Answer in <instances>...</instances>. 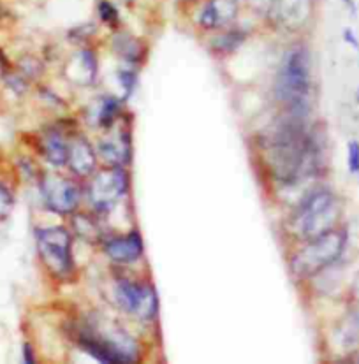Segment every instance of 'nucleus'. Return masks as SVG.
Masks as SVG:
<instances>
[{
  "label": "nucleus",
  "mask_w": 359,
  "mask_h": 364,
  "mask_svg": "<svg viewBox=\"0 0 359 364\" xmlns=\"http://www.w3.org/2000/svg\"><path fill=\"white\" fill-rule=\"evenodd\" d=\"M76 343L102 363H132L136 359V343L120 329L83 326L77 329Z\"/></svg>",
  "instance_id": "7ed1b4c3"
},
{
  "label": "nucleus",
  "mask_w": 359,
  "mask_h": 364,
  "mask_svg": "<svg viewBox=\"0 0 359 364\" xmlns=\"http://www.w3.org/2000/svg\"><path fill=\"white\" fill-rule=\"evenodd\" d=\"M114 299L122 310L141 321H150L157 314V296L150 285L122 278L114 285Z\"/></svg>",
  "instance_id": "0eeeda50"
},
{
  "label": "nucleus",
  "mask_w": 359,
  "mask_h": 364,
  "mask_svg": "<svg viewBox=\"0 0 359 364\" xmlns=\"http://www.w3.org/2000/svg\"><path fill=\"white\" fill-rule=\"evenodd\" d=\"M338 220V199L329 191L314 192L303 200L292 218V231L303 240H314L335 229Z\"/></svg>",
  "instance_id": "39448f33"
},
{
  "label": "nucleus",
  "mask_w": 359,
  "mask_h": 364,
  "mask_svg": "<svg viewBox=\"0 0 359 364\" xmlns=\"http://www.w3.org/2000/svg\"><path fill=\"white\" fill-rule=\"evenodd\" d=\"M316 0H269L268 16L284 31H299L312 18Z\"/></svg>",
  "instance_id": "1a4fd4ad"
},
{
  "label": "nucleus",
  "mask_w": 359,
  "mask_h": 364,
  "mask_svg": "<svg viewBox=\"0 0 359 364\" xmlns=\"http://www.w3.org/2000/svg\"><path fill=\"white\" fill-rule=\"evenodd\" d=\"M0 187H2V185H0Z\"/></svg>",
  "instance_id": "a878e982"
},
{
  "label": "nucleus",
  "mask_w": 359,
  "mask_h": 364,
  "mask_svg": "<svg viewBox=\"0 0 359 364\" xmlns=\"http://www.w3.org/2000/svg\"><path fill=\"white\" fill-rule=\"evenodd\" d=\"M97 13H99V18L108 25H117L118 18H120L118 9L114 7V4L109 2V0H101V2L97 4Z\"/></svg>",
  "instance_id": "6ab92c4d"
},
{
  "label": "nucleus",
  "mask_w": 359,
  "mask_h": 364,
  "mask_svg": "<svg viewBox=\"0 0 359 364\" xmlns=\"http://www.w3.org/2000/svg\"><path fill=\"white\" fill-rule=\"evenodd\" d=\"M127 173L118 166L95 174L88 187V198L97 210H109L127 191Z\"/></svg>",
  "instance_id": "6e6552de"
},
{
  "label": "nucleus",
  "mask_w": 359,
  "mask_h": 364,
  "mask_svg": "<svg viewBox=\"0 0 359 364\" xmlns=\"http://www.w3.org/2000/svg\"><path fill=\"white\" fill-rule=\"evenodd\" d=\"M303 117L305 113L289 111L287 118L266 139V164L284 183L310 176L321 167L319 141L309 132Z\"/></svg>",
  "instance_id": "f257e3e1"
},
{
  "label": "nucleus",
  "mask_w": 359,
  "mask_h": 364,
  "mask_svg": "<svg viewBox=\"0 0 359 364\" xmlns=\"http://www.w3.org/2000/svg\"><path fill=\"white\" fill-rule=\"evenodd\" d=\"M99 151H101V157L105 161L111 162L113 166H118L127 161L129 155H131V146L125 141L124 134H120V136H109L102 139L99 143Z\"/></svg>",
  "instance_id": "4468645a"
},
{
  "label": "nucleus",
  "mask_w": 359,
  "mask_h": 364,
  "mask_svg": "<svg viewBox=\"0 0 359 364\" xmlns=\"http://www.w3.org/2000/svg\"><path fill=\"white\" fill-rule=\"evenodd\" d=\"M314 90V70L310 51L303 46L289 50L277 74V99L291 113H306Z\"/></svg>",
  "instance_id": "f03ea898"
},
{
  "label": "nucleus",
  "mask_w": 359,
  "mask_h": 364,
  "mask_svg": "<svg viewBox=\"0 0 359 364\" xmlns=\"http://www.w3.org/2000/svg\"><path fill=\"white\" fill-rule=\"evenodd\" d=\"M114 48H117V51H120V55L124 58H127V60L131 62H136L138 58H141V46H139V43L136 39H132L131 36H122V37H117L114 39Z\"/></svg>",
  "instance_id": "dca6fc26"
},
{
  "label": "nucleus",
  "mask_w": 359,
  "mask_h": 364,
  "mask_svg": "<svg viewBox=\"0 0 359 364\" xmlns=\"http://www.w3.org/2000/svg\"><path fill=\"white\" fill-rule=\"evenodd\" d=\"M43 194L48 206L60 215L73 213L80 204V188L69 178L46 176L43 180Z\"/></svg>",
  "instance_id": "9d476101"
},
{
  "label": "nucleus",
  "mask_w": 359,
  "mask_h": 364,
  "mask_svg": "<svg viewBox=\"0 0 359 364\" xmlns=\"http://www.w3.org/2000/svg\"><path fill=\"white\" fill-rule=\"evenodd\" d=\"M243 41V33L236 32H225L222 36L217 37L215 48L217 50L224 51V53H229V51L236 50V46H240V43Z\"/></svg>",
  "instance_id": "a211bd4d"
},
{
  "label": "nucleus",
  "mask_w": 359,
  "mask_h": 364,
  "mask_svg": "<svg viewBox=\"0 0 359 364\" xmlns=\"http://www.w3.org/2000/svg\"><path fill=\"white\" fill-rule=\"evenodd\" d=\"M120 80H122V85H124L125 88H127L129 92L134 88V83H136V76L132 73H129V70H125V73H120Z\"/></svg>",
  "instance_id": "4be33fe9"
},
{
  "label": "nucleus",
  "mask_w": 359,
  "mask_h": 364,
  "mask_svg": "<svg viewBox=\"0 0 359 364\" xmlns=\"http://www.w3.org/2000/svg\"><path fill=\"white\" fill-rule=\"evenodd\" d=\"M44 155L55 166L68 164L69 144H65V141L58 134H50L44 139Z\"/></svg>",
  "instance_id": "2eb2a0df"
},
{
  "label": "nucleus",
  "mask_w": 359,
  "mask_h": 364,
  "mask_svg": "<svg viewBox=\"0 0 359 364\" xmlns=\"http://www.w3.org/2000/svg\"><path fill=\"white\" fill-rule=\"evenodd\" d=\"M124 2H131V0H124Z\"/></svg>",
  "instance_id": "393cba45"
},
{
  "label": "nucleus",
  "mask_w": 359,
  "mask_h": 364,
  "mask_svg": "<svg viewBox=\"0 0 359 364\" xmlns=\"http://www.w3.org/2000/svg\"><path fill=\"white\" fill-rule=\"evenodd\" d=\"M345 232L336 231V229L309 240L292 255L291 267L294 274L301 278H310L324 271L326 267L338 261L345 248Z\"/></svg>",
  "instance_id": "20e7f679"
},
{
  "label": "nucleus",
  "mask_w": 359,
  "mask_h": 364,
  "mask_svg": "<svg viewBox=\"0 0 359 364\" xmlns=\"http://www.w3.org/2000/svg\"><path fill=\"white\" fill-rule=\"evenodd\" d=\"M118 114V102L113 97L105 99V102L101 104V109H99L97 122L101 127H109L113 124L114 117Z\"/></svg>",
  "instance_id": "f3484780"
},
{
  "label": "nucleus",
  "mask_w": 359,
  "mask_h": 364,
  "mask_svg": "<svg viewBox=\"0 0 359 364\" xmlns=\"http://www.w3.org/2000/svg\"><path fill=\"white\" fill-rule=\"evenodd\" d=\"M345 39L349 41V43H353V44H354V48H358V46H359V43H358L356 39H354L353 32H350V31H345Z\"/></svg>",
  "instance_id": "b1692460"
},
{
  "label": "nucleus",
  "mask_w": 359,
  "mask_h": 364,
  "mask_svg": "<svg viewBox=\"0 0 359 364\" xmlns=\"http://www.w3.org/2000/svg\"><path fill=\"white\" fill-rule=\"evenodd\" d=\"M347 164L353 174H359V143L358 141H349L347 146Z\"/></svg>",
  "instance_id": "aec40b11"
},
{
  "label": "nucleus",
  "mask_w": 359,
  "mask_h": 364,
  "mask_svg": "<svg viewBox=\"0 0 359 364\" xmlns=\"http://www.w3.org/2000/svg\"><path fill=\"white\" fill-rule=\"evenodd\" d=\"M73 241L64 228H48L37 231V248L48 269L57 277H68L73 271Z\"/></svg>",
  "instance_id": "423d86ee"
},
{
  "label": "nucleus",
  "mask_w": 359,
  "mask_h": 364,
  "mask_svg": "<svg viewBox=\"0 0 359 364\" xmlns=\"http://www.w3.org/2000/svg\"><path fill=\"white\" fill-rule=\"evenodd\" d=\"M238 11V0H206L199 11L198 21L206 31H215L231 23Z\"/></svg>",
  "instance_id": "9b49d317"
},
{
  "label": "nucleus",
  "mask_w": 359,
  "mask_h": 364,
  "mask_svg": "<svg viewBox=\"0 0 359 364\" xmlns=\"http://www.w3.org/2000/svg\"><path fill=\"white\" fill-rule=\"evenodd\" d=\"M105 252L111 261L129 264V262H134L141 257L143 240L139 232L136 231L125 234V236L111 237L105 243Z\"/></svg>",
  "instance_id": "f8f14e48"
},
{
  "label": "nucleus",
  "mask_w": 359,
  "mask_h": 364,
  "mask_svg": "<svg viewBox=\"0 0 359 364\" xmlns=\"http://www.w3.org/2000/svg\"><path fill=\"white\" fill-rule=\"evenodd\" d=\"M11 208H13V196L6 188L0 187V220H4L11 213Z\"/></svg>",
  "instance_id": "412c9836"
},
{
  "label": "nucleus",
  "mask_w": 359,
  "mask_h": 364,
  "mask_svg": "<svg viewBox=\"0 0 359 364\" xmlns=\"http://www.w3.org/2000/svg\"><path fill=\"white\" fill-rule=\"evenodd\" d=\"M68 164L73 169V173L80 174V176H88V174L94 171L95 154L87 139L76 137V139L69 144Z\"/></svg>",
  "instance_id": "ddd939ff"
},
{
  "label": "nucleus",
  "mask_w": 359,
  "mask_h": 364,
  "mask_svg": "<svg viewBox=\"0 0 359 364\" xmlns=\"http://www.w3.org/2000/svg\"><path fill=\"white\" fill-rule=\"evenodd\" d=\"M25 361H27V363H34V358H32L31 345H25Z\"/></svg>",
  "instance_id": "5701e85b"
}]
</instances>
